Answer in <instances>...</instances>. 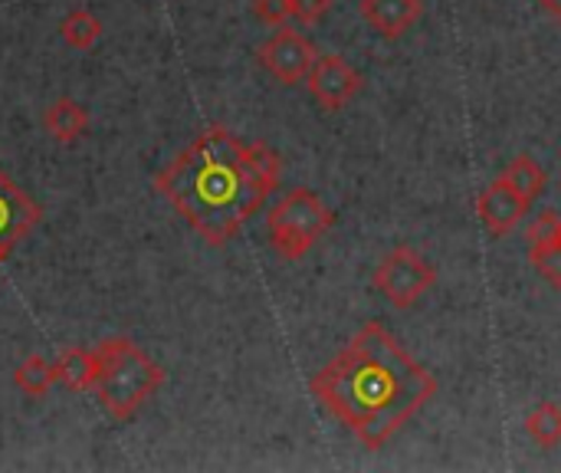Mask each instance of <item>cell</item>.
Wrapping results in <instances>:
<instances>
[{
	"label": "cell",
	"instance_id": "obj_1",
	"mask_svg": "<svg viewBox=\"0 0 561 473\" xmlns=\"http://www.w3.org/2000/svg\"><path fill=\"white\" fill-rule=\"evenodd\" d=\"M279 155L214 125L201 132L158 178V194L210 244L224 247L260 214L279 184Z\"/></svg>",
	"mask_w": 561,
	"mask_h": 473
},
{
	"label": "cell",
	"instance_id": "obj_2",
	"mask_svg": "<svg viewBox=\"0 0 561 473\" xmlns=\"http://www.w3.org/2000/svg\"><path fill=\"white\" fill-rule=\"evenodd\" d=\"M309 388L368 451H378L437 395V379L385 326L371 323L316 372Z\"/></svg>",
	"mask_w": 561,
	"mask_h": 473
},
{
	"label": "cell",
	"instance_id": "obj_3",
	"mask_svg": "<svg viewBox=\"0 0 561 473\" xmlns=\"http://www.w3.org/2000/svg\"><path fill=\"white\" fill-rule=\"evenodd\" d=\"M99 379L92 385L102 412L115 421H131L164 385V369L131 339L112 336L95 346Z\"/></svg>",
	"mask_w": 561,
	"mask_h": 473
},
{
	"label": "cell",
	"instance_id": "obj_4",
	"mask_svg": "<svg viewBox=\"0 0 561 473\" xmlns=\"http://www.w3.org/2000/svg\"><path fill=\"white\" fill-rule=\"evenodd\" d=\"M332 224H335V214H332V207H325V201L316 191L293 188L266 214L270 247L283 260H299L332 230Z\"/></svg>",
	"mask_w": 561,
	"mask_h": 473
},
{
	"label": "cell",
	"instance_id": "obj_5",
	"mask_svg": "<svg viewBox=\"0 0 561 473\" xmlns=\"http://www.w3.org/2000/svg\"><path fill=\"white\" fill-rule=\"evenodd\" d=\"M437 280V270L414 250V247H394L371 273L375 290L398 309H411Z\"/></svg>",
	"mask_w": 561,
	"mask_h": 473
},
{
	"label": "cell",
	"instance_id": "obj_6",
	"mask_svg": "<svg viewBox=\"0 0 561 473\" xmlns=\"http://www.w3.org/2000/svg\"><path fill=\"white\" fill-rule=\"evenodd\" d=\"M316 46L309 36H302L299 30H276L263 46H260V63L266 66V72L273 79H279L283 86H296L309 76L312 63H316Z\"/></svg>",
	"mask_w": 561,
	"mask_h": 473
},
{
	"label": "cell",
	"instance_id": "obj_7",
	"mask_svg": "<svg viewBox=\"0 0 561 473\" xmlns=\"http://www.w3.org/2000/svg\"><path fill=\"white\" fill-rule=\"evenodd\" d=\"M306 86L325 112H339L345 102H352L358 95L362 72L352 69L342 56L329 53V56H316V63L306 76Z\"/></svg>",
	"mask_w": 561,
	"mask_h": 473
},
{
	"label": "cell",
	"instance_id": "obj_8",
	"mask_svg": "<svg viewBox=\"0 0 561 473\" xmlns=\"http://www.w3.org/2000/svg\"><path fill=\"white\" fill-rule=\"evenodd\" d=\"M39 217H43L39 204L0 171V263L10 257V250L20 240L30 237V230L39 224Z\"/></svg>",
	"mask_w": 561,
	"mask_h": 473
},
{
	"label": "cell",
	"instance_id": "obj_9",
	"mask_svg": "<svg viewBox=\"0 0 561 473\" xmlns=\"http://www.w3.org/2000/svg\"><path fill=\"white\" fill-rule=\"evenodd\" d=\"M477 214H480V221L486 224V230H490L493 237H506V234L516 230V224L529 214V201H526L513 184H506V181L500 178V181H493V184L480 194Z\"/></svg>",
	"mask_w": 561,
	"mask_h": 473
},
{
	"label": "cell",
	"instance_id": "obj_10",
	"mask_svg": "<svg viewBox=\"0 0 561 473\" xmlns=\"http://www.w3.org/2000/svg\"><path fill=\"white\" fill-rule=\"evenodd\" d=\"M424 13V0H362V16L385 40L404 36Z\"/></svg>",
	"mask_w": 561,
	"mask_h": 473
},
{
	"label": "cell",
	"instance_id": "obj_11",
	"mask_svg": "<svg viewBox=\"0 0 561 473\" xmlns=\"http://www.w3.org/2000/svg\"><path fill=\"white\" fill-rule=\"evenodd\" d=\"M43 125H46V132H49L56 142L69 145V142L85 138V132H89V112H85L82 102H76V99H69V95H59V99H53V102L46 105Z\"/></svg>",
	"mask_w": 561,
	"mask_h": 473
},
{
	"label": "cell",
	"instance_id": "obj_12",
	"mask_svg": "<svg viewBox=\"0 0 561 473\" xmlns=\"http://www.w3.org/2000/svg\"><path fill=\"white\" fill-rule=\"evenodd\" d=\"M53 369L56 385H62L66 392H89L99 379V356L95 349H69L53 362Z\"/></svg>",
	"mask_w": 561,
	"mask_h": 473
},
{
	"label": "cell",
	"instance_id": "obj_13",
	"mask_svg": "<svg viewBox=\"0 0 561 473\" xmlns=\"http://www.w3.org/2000/svg\"><path fill=\"white\" fill-rule=\"evenodd\" d=\"M59 36L69 49H92L102 36V20L85 10V7H76L62 16L59 23Z\"/></svg>",
	"mask_w": 561,
	"mask_h": 473
},
{
	"label": "cell",
	"instance_id": "obj_14",
	"mask_svg": "<svg viewBox=\"0 0 561 473\" xmlns=\"http://www.w3.org/2000/svg\"><path fill=\"white\" fill-rule=\"evenodd\" d=\"M503 181L506 184H513L529 204L546 191V181H549V174H546V168L533 158V155H519V158H513L510 161V168L503 171Z\"/></svg>",
	"mask_w": 561,
	"mask_h": 473
},
{
	"label": "cell",
	"instance_id": "obj_15",
	"mask_svg": "<svg viewBox=\"0 0 561 473\" xmlns=\"http://www.w3.org/2000/svg\"><path fill=\"white\" fill-rule=\"evenodd\" d=\"M13 385L26 395V398H43L49 395V388L56 385V369L53 362H46L43 356H30L13 369Z\"/></svg>",
	"mask_w": 561,
	"mask_h": 473
},
{
	"label": "cell",
	"instance_id": "obj_16",
	"mask_svg": "<svg viewBox=\"0 0 561 473\" xmlns=\"http://www.w3.org/2000/svg\"><path fill=\"white\" fill-rule=\"evenodd\" d=\"M526 431H529V438L539 444V448H546V451H552V448H559L561 444V408L559 405H552V402H542L529 418H526Z\"/></svg>",
	"mask_w": 561,
	"mask_h": 473
},
{
	"label": "cell",
	"instance_id": "obj_17",
	"mask_svg": "<svg viewBox=\"0 0 561 473\" xmlns=\"http://www.w3.org/2000/svg\"><path fill=\"white\" fill-rule=\"evenodd\" d=\"M529 260L556 290H561V240L542 244V247H529Z\"/></svg>",
	"mask_w": 561,
	"mask_h": 473
},
{
	"label": "cell",
	"instance_id": "obj_18",
	"mask_svg": "<svg viewBox=\"0 0 561 473\" xmlns=\"http://www.w3.org/2000/svg\"><path fill=\"white\" fill-rule=\"evenodd\" d=\"M526 240H529V247H542V244H552V240H561V217L556 211H542L533 224H529V230H526Z\"/></svg>",
	"mask_w": 561,
	"mask_h": 473
},
{
	"label": "cell",
	"instance_id": "obj_19",
	"mask_svg": "<svg viewBox=\"0 0 561 473\" xmlns=\"http://www.w3.org/2000/svg\"><path fill=\"white\" fill-rule=\"evenodd\" d=\"M253 13L270 26H283L293 16V0H253Z\"/></svg>",
	"mask_w": 561,
	"mask_h": 473
},
{
	"label": "cell",
	"instance_id": "obj_20",
	"mask_svg": "<svg viewBox=\"0 0 561 473\" xmlns=\"http://www.w3.org/2000/svg\"><path fill=\"white\" fill-rule=\"evenodd\" d=\"M332 0H293V16L299 23H316L329 13Z\"/></svg>",
	"mask_w": 561,
	"mask_h": 473
},
{
	"label": "cell",
	"instance_id": "obj_21",
	"mask_svg": "<svg viewBox=\"0 0 561 473\" xmlns=\"http://www.w3.org/2000/svg\"><path fill=\"white\" fill-rule=\"evenodd\" d=\"M539 3H542V7H546L552 16H556V20H561V0H539Z\"/></svg>",
	"mask_w": 561,
	"mask_h": 473
}]
</instances>
